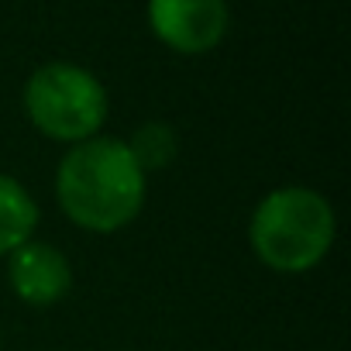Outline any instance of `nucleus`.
<instances>
[{
    "mask_svg": "<svg viewBox=\"0 0 351 351\" xmlns=\"http://www.w3.org/2000/svg\"><path fill=\"white\" fill-rule=\"evenodd\" d=\"M145 193L148 176L121 138L93 134L69 145L56 169V200L62 214L90 234H114L128 228L141 214Z\"/></svg>",
    "mask_w": 351,
    "mask_h": 351,
    "instance_id": "f257e3e1",
    "label": "nucleus"
},
{
    "mask_svg": "<svg viewBox=\"0 0 351 351\" xmlns=\"http://www.w3.org/2000/svg\"><path fill=\"white\" fill-rule=\"evenodd\" d=\"M334 234V207L310 186H279L265 193L248 221V245L255 258L279 276L317 269L327 258Z\"/></svg>",
    "mask_w": 351,
    "mask_h": 351,
    "instance_id": "f03ea898",
    "label": "nucleus"
},
{
    "mask_svg": "<svg viewBox=\"0 0 351 351\" xmlns=\"http://www.w3.org/2000/svg\"><path fill=\"white\" fill-rule=\"evenodd\" d=\"M25 114L52 141L80 145L107 121L104 83L76 62H45L25 83Z\"/></svg>",
    "mask_w": 351,
    "mask_h": 351,
    "instance_id": "7ed1b4c3",
    "label": "nucleus"
},
{
    "mask_svg": "<svg viewBox=\"0 0 351 351\" xmlns=\"http://www.w3.org/2000/svg\"><path fill=\"white\" fill-rule=\"evenodd\" d=\"M231 25L228 0H148L152 35L180 56L214 52Z\"/></svg>",
    "mask_w": 351,
    "mask_h": 351,
    "instance_id": "20e7f679",
    "label": "nucleus"
},
{
    "mask_svg": "<svg viewBox=\"0 0 351 351\" xmlns=\"http://www.w3.org/2000/svg\"><path fill=\"white\" fill-rule=\"evenodd\" d=\"M8 282L14 296L28 306H56L73 289V265L66 252L49 241H25L8 255Z\"/></svg>",
    "mask_w": 351,
    "mask_h": 351,
    "instance_id": "39448f33",
    "label": "nucleus"
},
{
    "mask_svg": "<svg viewBox=\"0 0 351 351\" xmlns=\"http://www.w3.org/2000/svg\"><path fill=\"white\" fill-rule=\"evenodd\" d=\"M38 228V204L28 186L14 176L0 172V258L35 238Z\"/></svg>",
    "mask_w": 351,
    "mask_h": 351,
    "instance_id": "423d86ee",
    "label": "nucleus"
},
{
    "mask_svg": "<svg viewBox=\"0 0 351 351\" xmlns=\"http://www.w3.org/2000/svg\"><path fill=\"white\" fill-rule=\"evenodd\" d=\"M128 148H131L134 162L141 165V172L148 176V172L169 169L176 162V155H180V134H176V128L165 124V121H148L131 134Z\"/></svg>",
    "mask_w": 351,
    "mask_h": 351,
    "instance_id": "0eeeda50",
    "label": "nucleus"
}]
</instances>
